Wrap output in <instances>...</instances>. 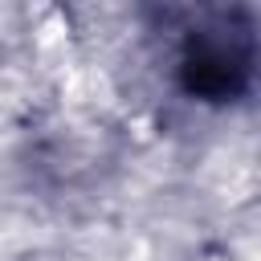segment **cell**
<instances>
[{
    "instance_id": "cell-1",
    "label": "cell",
    "mask_w": 261,
    "mask_h": 261,
    "mask_svg": "<svg viewBox=\"0 0 261 261\" xmlns=\"http://www.w3.org/2000/svg\"><path fill=\"white\" fill-rule=\"evenodd\" d=\"M253 16L241 0H224L204 8L179 49V82L200 102H232L253 82Z\"/></svg>"
}]
</instances>
